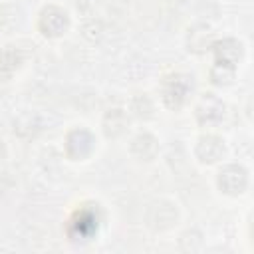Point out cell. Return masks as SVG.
Segmentation results:
<instances>
[{
  "mask_svg": "<svg viewBox=\"0 0 254 254\" xmlns=\"http://www.w3.org/2000/svg\"><path fill=\"white\" fill-rule=\"evenodd\" d=\"M190 89H192V81H190L189 75H183V73L171 75L163 85V101H165V105L169 109L181 107L187 101Z\"/></svg>",
  "mask_w": 254,
  "mask_h": 254,
  "instance_id": "6da1fadb",
  "label": "cell"
},
{
  "mask_svg": "<svg viewBox=\"0 0 254 254\" xmlns=\"http://www.w3.org/2000/svg\"><path fill=\"white\" fill-rule=\"evenodd\" d=\"M67 26H69L67 14L58 6L44 8L42 14H40V20H38V28L42 30L44 36H50V38L62 36L67 30Z\"/></svg>",
  "mask_w": 254,
  "mask_h": 254,
  "instance_id": "7a4b0ae2",
  "label": "cell"
},
{
  "mask_svg": "<svg viewBox=\"0 0 254 254\" xmlns=\"http://www.w3.org/2000/svg\"><path fill=\"white\" fill-rule=\"evenodd\" d=\"M248 185V173L240 165H226L218 173V189L226 194H240Z\"/></svg>",
  "mask_w": 254,
  "mask_h": 254,
  "instance_id": "3957f363",
  "label": "cell"
},
{
  "mask_svg": "<svg viewBox=\"0 0 254 254\" xmlns=\"http://www.w3.org/2000/svg\"><path fill=\"white\" fill-rule=\"evenodd\" d=\"M177 220V206L171 200H155L149 204L147 210V222L155 230H167Z\"/></svg>",
  "mask_w": 254,
  "mask_h": 254,
  "instance_id": "277c9868",
  "label": "cell"
},
{
  "mask_svg": "<svg viewBox=\"0 0 254 254\" xmlns=\"http://www.w3.org/2000/svg\"><path fill=\"white\" fill-rule=\"evenodd\" d=\"M194 115L200 125H216L224 115V103L214 93H204L196 105Z\"/></svg>",
  "mask_w": 254,
  "mask_h": 254,
  "instance_id": "5b68a950",
  "label": "cell"
},
{
  "mask_svg": "<svg viewBox=\"0 0 254 254\" xmlns=\"http://www.w3.org/2000/svg\"><path fill=\"white\" fill-rule=\"evenodd\" d=\"M194 157L202 165H212L224 157V141L216 135H202L196 141L194 147Z\"/></svg>",
  "mask_w": 254,
  "mask_h": 254,
  "instance_id": "8992f818",
  "label": "cell"
},
{
  "mask_svg": "<svg viewBox=\"0 0 254 254\" xmlns=\"http://www.w3.org/2000/svg\"><path fill=\"white\" fill-rule=\"evenodd\" d=\"M93 151V135L87 129H73L65 137V153L69 159H85Z\"/></svg>",
  "mask_w": 254,
  "mask_h": 254,
  "instance_id": "52a82bcc",
  "label": "cell"
},
{
  "mask_svg": "<svg viewBox=\"0 0 254 254\" xmlns=\"http://www.w3.org/2000/svg\"><path fill=\"white\" fill-rule=\"evenodd\" d=\"M212 50H214V64L226 65L232 69L238 64V60L242 58V44L238 40H232V38H226L222 42L212 44Z\"/></svg>",
  "mask_w": 254,
  "mask_h": 254,
  "instance_id": "ba28073f",
  "label": "cell"
},
{
  "mask_svg": "<svg viewBox=\"0 0 254 254\" xmlns=\"http://www.w3.org/2000/svg\"><path fill=\"white\" fill-rule=\"evenodd\" d=\"M131 155L139 161H153L157 157V151H159V145H157V139L151 135V133H139L133 141H131V147H129Z\"/></svg>",
  "mask_w": 254,
  "mask_h": 254,
  "instance_id": "9c48e42d",
  "label": "cell"
},
{
  "mask_svg": "<svg viewBox=\"0 0 254 254\" xmlns=\"http://www.w3.org/2000/svg\"><path fill=\"white\" fill-rule=\"evenodd\" d=\"M129 119L123 109H109L103 117V131L109 139H117L127 131Z\"/></svg>",
  "mask_w": 254,
  "mask_h": 254,
  "instance_id": "30bf717a",
  "label": "cell"
},
{
  "mask_svg": "<svg viewBox=\"0 0 254 254\" xmlns=\"http://www.w3.org/2000/svg\"><path fill=\"white\" fill-rule=\"evenodd\" d=\"M22 64V56L14 46H6L0 52V77H10Z\"/></svg>",
  "mask_w": 254,
  "mask_h": 254,
  "instance_id": "8fae6325",
  "label": "cell"
},
{
  "mask_svg": "<svg viewBox=\"0 0 254 254\" xmlns=\"http://www.w3.org/2000/svg\"><path fill=\"white\" fill-rule=\"evenodd\" d=\"M212 44H214L212 42V32L206 26H198L189 34V50H192V52L208 50V48H212Z\"/></svg>",
  "mask_w": 254,
  "mask_h": 254,
  "instance_id": "7c38bea8",
  "label": "cell"
},
{
  "mask_svg": "<svg viewBox=\"0 0 254 254\" xmlns=\"http://www.w3.org/2000/svg\"><path fill=\"white\" fill-rule=\"evenodd\" d=\"M6 159V147H4V143L0 141V163Z\"/></svg>",
  "mask_w": 254,
  "mask_h": 254,
  "instance_id": "4fadbf2b",
  "label": "cell"
}]
</instances>
